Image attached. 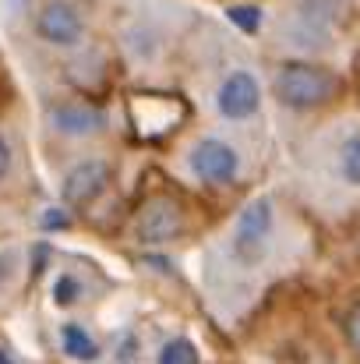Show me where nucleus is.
Segmentation results:
<instances>
[{
  "label": "nucleus",
  "mask_w": 360,
  "mask_h": 364,
  "mask_svg": "<svg viewBox=\"0 0 360 364\" xmlns=\"http://www.w3.org/2000/svg\"><path fill=\"white\" fill-rule=\"evenodd\" d=\"M272 92L283 107L311 110V107L329 103L339 92V78L325 68H315V64H283L276 82H272Z\"/></svg>",
  "instance_id": "f257e3e1"
},
{
  "label": "nucleus",
  "mask_w": 360,
  "mask_h": 364,
  "mask_svg": "<svg viewBox=\"0 0 360 364\" xmlns=\"http://www.w3.org/2000/svg\"><path fill=\"white\" fill-rule=\"evenodd\" d=\"M36 28L46 43L53 46H78L82 36H85V21L78 14V7H71L67 0H50L39 18H36Z\"/></svg>",
  "instance_id": "f03ea898"
},
{
  "label": "nucleus",
  "mask_w": 360,
  "mask_h": 364,
  "mask_svg": "<svg viewBox=\"0 0 360 364\" xmlns=\"http://www.w3.org/2000/svg\"><path fill=\"white\" fill-rule=\"evenodd\" d=\"M191 170L205 184H227L237 173V152L227 141H219V138H202L191 149Z\"/></svg>",
  "instance_id": "7ed1b4c3"
},
{
  "label": "nucleus",
  "mask_w": 360,
  "mask_h": 364,
  "mask_svg": "<svg viewBox=\"0 0 360 364\" xmlns=\"http://www.w3.org/2000/svg\"><path fill=\"white\" fill-rule=\"evenodd\" d=\"M258 103H261V89H258V78L251 71H234L219 89V114L230 121L251 117L258 110Z\"/></svg>",
  "instance_id": "20e7f679"
},
{
  "label": "nucleus",
  "mask_w": 360,
  "mask_h": 364,
  "mask_svg": "<svg viewBox=\"0 0 360 364\" xmlns=\"http://www.w3.org/2000/svg\"><path fill=\"white\" fill-rule=\"evenodd\" d=\"M107 177H110L107 163H99V159L78 163V166L67 173V181H64V202H67V205H85V202H92V198L107 188Z\"/></svg>",
  "instance_id": "39448f33"
},
{
  "label": "nucleus",
  "mask_w": 360,
  "mask_h": 364,
  "mask_svg": "<svg viewBox=\"0 0 360 364\" xmlns=\"http://www.w3.org/2000/svg\"><path fill=\"white\" fill-rule=\"evenodd\" d=\"M180 234V213L173 202H152L141 216H138V237L148 244L173 241Z\"/></svg>",
  "instance_id": "423d86ee"
},
{
  "label": "nucleus",
  "mask_w": 360,
  "mask_h": 364,
  "mask_svg": "<svg viewBox=\"0 0 360 364\" xmlns=\"http://www.w3.org/2000/svg\"><path fill=\"white\" fill-rule=\"evenodd\" d=\"M268 230H272V202H268V198L247 202L237 220L240 247H244V251H258V247L265 244V237H268Z\"/></svg>",
  "instance_id": "0eeeda50"
},
{
  "label": "nucleus",
  "mask_w": 360,
  "mask_h": 364,
  "mask_svg": "<svg viewBox=\"0 0 360 364\" xmlns=\"http://www.w3.org/2000/svg\"><path fill=\"white\" fill-rule=\"evenodd\" d=\"M53 124L57 131L64 134H75V138H85V134H96L103 127V114L85 107V103H64L53 110Z\"/></svg>",
  "instance_id": "6e6552de"
},
{
  "label": "nucleus",
  "mask_w": 360,
  "mask_h": 364,
  "mask_svg": "<svg viewBox=\"0 0 360 364\" xmlns=\"http://www.w3.org/2000/svg\"><path fill=\"white\" fill-rule=\"evenodd\" d=\"M60 340H64L67 358H75V361H96V358H99L96 340H92L82 326H75V322H67V326L60 329Z\"/></svg>",
  "instance_id": "1a4fd4ad"
},
{
  "label": "nucleus",
  "mask_w": 360,
  "mask_h": 364,
  "mask_svg": "<svg viewBox=\"0 0 360 364\" xmlns=\"http://www.w3.org/2000/svg\"><path fill=\"white\" fill-rule=\"evenodd\" d=\"M300 18L307 25H315L318 32H325L332 25V18H336V0H304L300 4Z\"/></svg>",
  "instance_id": "9d476101"
},
{
  "label": "nucleus",
  "mask_w": 360,
  "mask_h": 364,
  "mask_svg": "<svg viewBox=\"0 0 360 364\" xmlns=\"http://www.w3.org/2000/svg\"><path fill=\"white\" fill-rule=\"evenodd\" d=\"M159 364H198V350L191 340H170L159 350Z\"/></svg>",
  "instance_id": "9b49d317"
},
{
  "label": "nucleus",
  "mask_w": 360,
  "mask_h": 364,
  "mask_svg": "<svg viewBox=\"0 0 360 364\" xmlns=\"http://www.w3.org/2000/svg\"><path fill=\"white\" fill-rule=\"evenodd\" d=\"M227 18L244 28V32H258L261 28V7H254V4H234L230 11H227Z\"/></svg>",
  "instance_id": "f8f14e48"
},
{
  "label": "nucleus",
  "mask_w": 360,
  "mask_h": 364,
  "mask_svg": "<svg viewBox=\"0 0 360 364\" xmlns=\"http://www.w3.org/2000/svg\"><path fill=\"white\" fill-rule=\"evenodd\" d=\"M78 297H82V283H78L75 276H60V279L53 283V301H57L60 308H71Z\"/></svg>",
  "instance_id": "ddd939ff"
},
{
  "label": "nucleus",
  "mask_w": 360,
  "mask_h": 364,
  "mask_svg": "<svg viewBox=\"0 0 360 364\" xmlns=\"http://www.w3.org/2000/svg\"><path fill=\"white\" fill-rule=\"evenodd\" d=\"M343 173H347L354 184H360V134L350 138L347 149H343Z\"/></svg>",
  "instance_id": "4468645a"
},
{
  "label": "nucleus",
  "mask_w": 360,
  "mask_h": 364,
  "mask_svg": "<svg viewBox=\"0 0 360 364\" xmlns=\"http://www.w3.org/2000/svg\"><path fill=\"white\" fill-rule=\"evenodd\" d=\"M347 340H350L354 350H360V304L350 311V318H347Z\"/></svg>",
  "instance_id": "2eb2a0df"
},
{
  "label": "nucleus",
  "mask_w": 360,
  "mask_h": 364,
  "mask_svg": "<svg viewBox=\"0 0 360 364\" xmlns=\"http://www.w3.org/2000/svg\"><path fill=\"white\" fill-rule=\"evenodd\" d=\"M7 166H11V149H7V141L0 138V177L7 173Z\"/></svg>",
  "instance_id": "dca6fc26"
},
{
  "label": "nucleus",
  "mask_w": 360,
  "mask_h": 364,
  "mask_svg": "<svg viewBox=\"0 0 360 364\" xmlns=\"http://www.w3.org/2000/svg\"><path fill=\"white\" fill-rule=\"evenodd\" d=\"M43 227H64V216L60 213H50V216H43Z\"/></svg>",
  "instance_id": "f3484780"
},
{
  "label": "nucleus",
  "mask_w": 360,
  "mask_h": 364,
  "mask_svg": "<svg viewBox=\"0 0 360 364\" xmlns=\"http://www.w3.org/2000/svg\"><path fill=\"white\" fill-rule=\"evenodd\" d=\"M0 364H14L11 358H7V350H0Z\"/></svg>",
  "instance_id": "a211bd4d"
}]
</instances>
